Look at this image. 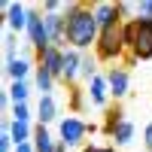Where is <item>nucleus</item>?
<instances>
[{
    "instance_id": "nucleus-1",
    "label": "nucleus",
    "mask_w": 152,
    "mask_h": 152,
    "mask_svg": "<svg viewBox=\"0 0 152 152\" xmlns=\"http://www.w3.org/2000/svg\"><path fill=\"white\" fill-rule=\"evenodd\" d=\"M64 18H67V43L76 52H85V49L97 46L100 37V24L94 18V9L85 3H67L64 6Z\"/></svg>"
},
{
    "instance_id": "nucleus-2",
    "label": "nucleus",
    "mask_w": 152,
    "mask_h": 152,
    "mask_svg": "<svg viewBox=\"0 0 152 152\" xmlns=\"http://www.w3.org/2000/svg\"><path fill=\"white\" fill-rule=\"evenodd\" d=\"M125 49L137 61L152 58V18H128L125 21Z\"/></svg>"
},
{
    "instance_id": "nucleus-3",
    "label": "nucleus",
    "mask_w": 152,
    "mask_h": 152,
    "mask_svg": "<svg viewBox=\"0 0 152 152\" xmlns=\"http://www.w3.org/2000/svg\"><path fill=\"white\" fill-rule=\"evenodd\" d=\"M94 49H97L100 61H119L122 55L128 58V49H125V24L116 21V24H110V28H104Z\"/></svg>"
},
{
    "instance_id": "nucleus-4",
    "label": "nucleus",
    "mask_w": 152,
    "mask_h": 152,
    "mask_svg": "<svg viewBox=\"0 0 152 152\" xmlns=\"http://www.w3.org/2000/svg\"><path fill=\"white\" fill-rule=\"evenodd\" d=\"M28 40H31L37 55H43L46 49L52 46V37H49V31H46V18L37 9H31V18H28Z\"/></svg>"
},
{
    "instance_id": "nucleus-5",
    "label": "nucleus",
    "mask_w": 152,
    "mask_h": 152,
    "mask_svg": "<svg viewBox=\"0 0 152 152\" xmlns=\"http://www.w3.org/2000/svg\"><path fill=\"white\" fill-rule=\"evenodd\" d=\"M85 134H88V122L76 119V116L61 119V143L64 146H79L85 140Z\"/></svg>"
},
{
    "instance_id": "nucleus-6",
    "label": "nucleus",
    "mask_w": 152,
    "mask_h": 152,
    "mask_svg": "<svg viewBox=\"0 0 152 152\" xmlns=\"http://www.w3.org/2000/svg\"><path fill=\"white\" fill-rule=\"evenodd\" d=\"M37 67H43L55 76V79H64V49L49 46L43 55H37Z\"/></svg>"
},
{
    "instance_id": "nucleus-7",
    "label": "nucleus",
    "mask_w": 152,
    "mask_h": 152,
    "mask_svg": "<svg viewBox=\"0 0 152 152\" xmlns=\"http://www.w3.org/2000/svg\"><path fill=\"white\" fill-rule=\"evenodd\" d=\"M6 9V21H9V31L12 34H21V31H28V18H31V9L28 6H21V3H3Z\"/></svg>"
},
{
    "instance_id": "nucleus-8",
    "label": "nucleus",
    "mask_w": 152,
    "mask_h": 152,
    "mask_svg": "<svg viewBox=\"0 0 152 152\" xmlns=\"http://www.w3.org/2000/svg\"><path fill=\"white\" fill-rule=\"evenodd\" d=\"M107 85H110V94L116 97V104H119V100L128 94V67H110Z\"/></svg>"
},
{
    "instance_id": "nucleus-9",
    "label": "nucleus",
    "mask_w": 152,
    "mask_h": 152,
    "mask_svg": "<svg viewBox=\"0 0 152 152\" xmlns=\"http://www.w3.org/2000/svg\"><path fill=\"white\" fill-rule=\"evenodd\" d=\"M82 73V52H76V49H67L64 52V85H70L73 88V82H76V76Z\"/></svg>"
},
{
    "instance_id": "nucleus-10",
    "label": "nucleus",
    "mask_w": 152,
    "mask_h": 152,
    "mask_svg": "<svg viewBox=\"0 0 152 152\" xmlns=\"http://www.w3.org/2000/svg\"><path fill=\"white\" fill-rule=\"evenodd\" d=\"M94 18H97V24H100V31L110 28V24H116V21H122L119 3H94Z\"/></svg>"
},
{
    "instance_id": "nucleus-11",
    "label": "nucleus",
    "mask_w": 152,
    "mask_h": 152,
    "mask_svg": "<svg viewBox=\"0 0 152 152\" xmlns=\"http://www.w3.org/2000/svg\"><path fill=\"white\" fill-rule=\"evenodd\" d=\"M107 94H110V85H107V76H94L91 82H88V100H91L94 107H107Z\"/></svg>"
},
{
    "instance_id": "nucleus-12",
    "label": "nucleus",
    "mask_w": 152,
    "mask_h": 152,
    "mask_svg": "<svg viewBox=\"0 0 152 152\" xmlns=\"http://www.w3.org/2000/svg\"><path fill=\"white\" fill-rule=\"evenodd\" d=\"M6 125H9V134H12V140H15V146L34 143V128H31V122H6Z\"/></svg>"
},
{
    "instance_id": "nucleus-13",
    "label": "nucleus",
    "mask_w": 152,
    "mask_h": 152,
    "mask_svg": "<svg viewBox=\"0 0 152 152\" xmlns=\"http://www.w3.org/2000/svg\"><path fill=\"white\" fill-rule=\"evenodd\" d=\"M37 119H40V125L58 119V104H55V97H52V94L40 97V104H37Z\"/></svg>"
},
{
    "instance_id": "nucleus-14",
    "label": "nucleus",
    "mask_w": 152,
    "mask_h": 152,
    "mask_svg": "<svg viewBox=\"0 0 152 152\" xmlns=\"http://www.w3.org/2000/svg\"><path fill=\"white\" fill-rule=\"evenodd\" d=\"M3 70H6V76H9L12 82H24V76H28V70H31V61L24 58V55H18L15 61H9Z\"/></svg>"
},
{
    "instance_id": "nucleus-15",
    "label": "nucleus",
    "mask_w": 152,
    "mask_h": 152,
    "mask_svg": "<svg viewBox=\"0 0 152 152\" xmlns=\"http://www.w3.org/2000/svg\"><path fill=\"white\" fill-rule=\"evenodd\" d=\"M34 149H37V152H55V149H58V143L49 137L46 125H37V128H34Z\"/></svg>"
},
{
    "instance_id": "nucleus-16",
    "label": "nucleus",
    "mask_w": 152,
    "mask_h": 152,
    "mask_svg": "<svg viewBox=\"0 0 152 152\" xmlns=\"http://www.w3.org/2000/svg\"><path fill=\"white\" fill-rule=\"evenodd\" d=\"M104 116H107V119H104V134H110V137H113V134H116V128L125 122V113H122V107H119V104H113V107H107Z\"/></svg>"
},
{
    "instance_id": "nucleus-17",
    "label": "nucleus",
    "mask_w": 152,
    "mask_h": 152,
    "mask_svg": "<svg viewBox=\"0 0 152 152\" xmlns=\"http://www.w3.org/2000/svg\"><path fill=\"white\" fill-rule=\"evenodd\" d=\"M55 76L49 73V70H43V67H37V88H40V97H46V94H52L55 91Z\"/></svg>"
},
{
    "instance_id": "nucleus-18",
    "label": "nucleus",
    "mask_w": 152,
    "mask_h": 152,
    "mask_svg": "<svg viewBox=\"0 0 152 152\" xmlns=\"http://www.w3.org/2000/svg\"><path fill=\"white\" fill-rule=\"evenodd\" d=\"M85 97H88V91H82V88H70V110L76 113V116H82L85 113Z\"/></svg>"
},
{
    "instance_id": "nucleus-19",
    "label": "nucleus",
    "mask_w": 152,
    "mask_h": 152,
    "mask_svg": "<svg viewBox=\"0 0 152 152\" xmlns=\"http://www.w3.org/2000/svg\"><path fill=\"white\" fill-rule=\"evenodd\" d=\"M9 100H15V104H28V94H31V88H28V82H12V88H9Z\"/></svg>"
},
{
    "instance_id": "nucleus-20",
    "label": "nucleus",
    "mask_w": 152,
    "mask_h": 152,
    "mask_svg": "<svg viewBox=\"0 0 152 152\" xmlns=\"http://www.w3.org/2000/svg\"><path fill=\"white\" fill-rule=\"evenodd\" d=\"M131 137H134V125H131L128 119H125V122L119 125V128H116V134H113V140H116L119 146H125V143H131Z\"/></svg>"
},
{
    "instance_id": "nucleus-21",
    "label": "nucleus",
    "mask_w": 152,
    "mask_h": 152,
    "mask_svg": "<svg viewBox=\"0 0 152 152\" xmlns=\"http://www.w3.org/2000/svg\"><path fill=\"white\" fill-rule=\"evenodd\" d=\"M79 76H82L85 82H91L94 76H97V61L88 55V52H82V73H79Z\"/></svg>"
},
{
    "instance_id": "nucleus-22",
    "label": "nucleus",
    "mask_w": 152,
    "mask_h": 152,
    "mask_svg": "<svg viewBox=\"0 0 152 152\" xmlns=\"http://www.w3.org/2000/svg\"><path fill=\"white\" fill-rule=\"evenodd\" d=\"M3 52H6V64L18 58V55H15V34H12V31H9V34L3 37Z\"/></svg>"
},
{
    "instance_id": "nucleus-23",
    "label": "nucleus",
    "mask_w": 152,
    "mask_h": 152,
    "mask_svg": "<svg viewBox=\"0 0 152 152\" xmlns=\"http://www.w3.org/2000/svg\"><path fill=\"white\" fill-rule=\"evenodd\" d=\"M12 122H31V107L28 104H15L12 107Z\"/></svg>"
},
{
    "instance_id": "nucleus-24",
    "label": "nucleus",
    "mask_w": 152,
    "mask_h": 152,
    "mask_svg": "<svg viewBox=\"0 0 152 152\" xmlns=\"http://www.w3.org/2000/svg\"><path fill=\"white\" fill-rule=\"evenodd\" d=\"M137 18H152V0H143L137 6Z\"/></svg>"
},
{
    "instance_id": "nucleus-25",
    "label": "nucleus",
    "mask_w": 152,
    "mask_h": 152,
    "mask_svg": "<svg viewBox=\"0 0 152 152\" xmlns=\"http://www.w3.org/2000/svg\"><path fill=\"white\" fill-rule=\"evenodd\" d=\"M131 12H137L134 3H119V15H131Z\"/></svg>"
},
{
    "instance_id": "nucleus-26",
    "label": "nucleus",
    "mask_w": 152,
    "mask_h": 152,
    "mask_svg": "<svg viewBox=\"0 0 152 152\" xmlns=\"http://www.w3.org/2000/svg\"><path fill=\"white\" fill-rule=\"evenodd\" d=\"M82 152H116L113 146H85Z\"/></svg>"
},
{
    "instance_id": "nucleus-27",
    "label": "nucleus",
    "mask_w": 152,
    "mask_h": 152,
    "mask_svg": "<svg viewBox=\"0 0 152 152\" xmlns=\"http://www.w3.org/2000/svg\"><path fill=\"white\" fill-rule=\"evenodd\" d=\"M143 134H146V152H152V122L146 125V131H143Z\"/></svg>"
},
{
    "instance_id": "nucleus-28",
    "label": "nucleus",
    "mask_w": 152,
    "mask_h": 152,
    "mask_svg": "<svg viewBox=\"0 0 152 152\" xmlns=\"http://www.w3.org/2000/svg\"><path fill=\"white\" fill-rule=\"evenodd\" d=\"M15 152H37V149H34V143H21V146H15Z\"/></svg>"
},
{
    "instance_id": "nucleus-29",
    "label": "nucleus",
    "mask_w": 152,
    "mask_h": 152,
    "mask_svg": "<svg viewBox=\"0 0 152 152\" xmlns=\"http://www.w3.org/2000/svg\"><path fill=\"white\" fill-rule=\"evenodd\" d=\"M55 152H67V146H64V143H58V149H55Z\"/></svg>"
}]
</instances>
